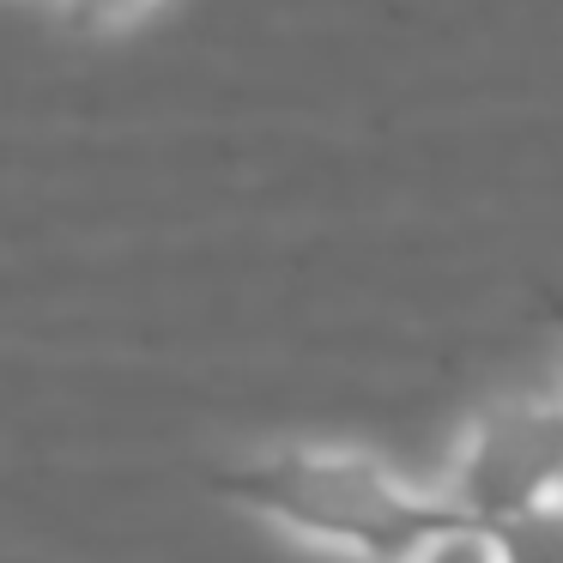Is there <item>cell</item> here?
Here are the masks:
<instances>
[{"mask_svg": "<svg viewBox=\"0 0 563 563\" xmlns=\"http://www.w3.org/2000/svg\"><path fill=\"white\" fill-rule=\"evenodd\" d=\"M490 551L497 563H563V497L490 527Z\"/></svg>", "mask_w": 563, "mask_h": 563, "instance_id": "3957f363", "label": "cell"}, {"mask_svg": "<svg viewBox=\"0 0 563 563\" xmlns=\"http://www.w3.org/2000/svg\"><path fill=\"white\" fill-rule=\"evenodd\" d=\"M406 563H497V551H490V533L485 527H449V533H437L424 551H412Z\"/></svg>", "mask_w": 563, "mask_h": 563, "instance_id": "277c9868", "label": "cell"}, {"mask_svg": "<svg viewBox=\"0 0 563 563\" xmlns=\"http://www.w3.org/2000/svg\"><path fill=\"white\" fill-rule=\"evenodd\" d=\"M236 490L285 533L345 563H406L461 527L442 490H424L369 449H279L249 466Z\"/></svg>", "mask_w": 563, "mask_h": 563, "instance_id": "6da1fadb", "label": "cell"}, {"mask_svg": "<svg viewBox=\"0 0 563 563\" xmlns=\"http://www.w3.org/2000/svg\"><path fill=\"white\" fill-rule=\"evenodd\" d=\"M152 7H158V0H67V13L86 31H128V25H140Z\"/></svg>", "mask_w": 563, "mask_h": 563, "instance_id": "5b68a950", "label": "cell"}, {"mask_svg": "<svg viewBox=\"0 0 563 563\" xmlns=\"http://www.w3.org/2000/svg\"><path fill=\"white\" fill-rule=\"evenodd\" d=\"M442 497L466 527H503L563 497V400L509 394L490 400L454 442Z\"/></svg>", "mask_w": 563, "mask_h": 563, "instance_id": "7a4b0ae2", "label": "cell"}]
</instances>
